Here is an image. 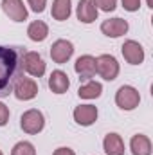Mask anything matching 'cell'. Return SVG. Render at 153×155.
<instances>
[{
  "mask_svg": "<svg viewBox=\"0 0 153 155\" xmlns=\"http://www.w3.org/2000/svg\"><path fill=\"white\" fill-rule=\"evenodd\" d=\"M97 119V108L94 105H79L74 110V121L81 126H90Z\"/></svg>",
  "mask_w": 153,
  "mask_h": 155,
  "instance_id": "4fadbf2b",
  "label": "cell"
},
{
  "mask_svg": "<svg viewBox=\"0 0 153 155\" xmlns=\"http://www.w3.org/2000/svg\"><path fill=\"white\" fill-rule=\"evenodd\" d=\"M29 2V5H31V9L34 11V13H43L45 11V5H47V0H27Z\"/></svg>",
  "mask_w": 153,
  "mask_h": 155,
  "instance_id": "603a6c76",
  "label": "cell"
},
{
  "mask_svg": "<svg viewBox=\"0 0 153 155\" xmlns=\"http://www.w3.org/2000/svg\"><path fill=\"white\" fill-rule=\"evenodd\" d=\"M24 71L29 72L34 78H41L45 74V61H43V58L34 51L25 52L24 54Z\"/></svg>",
  "mask_w": 153,
  "mask_h": 155,
  "instance_id": "ba28073f",
  "label": "cell"
},
{
  "mask_svg": "<svg viewBox=\"0 0 153 155\" xmlns=\"http://www.w3.org/2000/svg\"><path fill=\"white\" fill-rule=\"evenodd\" d=\"M27 36L33 40V41H43V40L49 36V27L45 22L41 20H36L33 24H29L27 27Z\"/></svg>",
  "mask_w": 153,
  "mask_h": 155,
  "instance_id": "d6986e66",
  "label": "cell"
},
{
  "mask_svg": "<svg viewBox=\"0 0 153 155\" xmlns=\"http://www.w3.org/2000/svg\"><path fill=\"white\" fill-rule=\"evenodd\" d=\"M72 13V5H70V0H54L52 2V9H50V15L54 20L58 22H63L70 16Z\"/></svg>",
  "mask_w": 153,
  "mask_h": 155,
  "instance_id": "e0dca14e",
  "label": "cell"
},
{
  "mask_svg": "<svg viewBox=\"0 0 153 155\" xmlns=\"http://www.w3.org/2000/svg\"><path fill=\"white\" fill-rule=\"evenodd\" d=\"M13 92H15L16 99H20V101H29V99H34V97H36V94H38V85H36L34 79L22 76L16 81Z\"/></svg>",
  "mask_w": 153,
  "mask_h": 155,
  "instance_id": "8992f818",
  "label": "cell"
},
{
  "mask_svg": "<svg viewBox=\"0 0 153 155\" xmlns=\"http://www.w3.org/2000/svg\"><path fill=\"white\" fill-rule=\"evenodd\" d=\"M148 7H153V0H148Z\"/></svg>",
  "mask_w": 153,
  "mask_h": 155,
  "instance_id": "484cf974",
  "label": "cell"
},
{
  "mask_svg": "<svg viewBox=\"0 0 153 155\" xmlns=\"http://www.w3.org/2000/svg\"><path fill=\"white\" fill-rule=\"evenodd\" d=\"M101 33L108 38H119L128 33V22L122 18H108L101 24Z\"/></svg>",
  "mask_w": 153,
  "mask_h": 155,
  "instance_id": "9c48e42d",
  "label": "cell"
},
{
  "mask_svg": "<svg viewBox=\"0 0 153 155\" xmlns=\"http://www.w3.org/2000/svg\"><path fill=\"white\" fill-rule=\"evenodd\" d=\"M103 148H105V153L106 155H124V143L121 139L119 134H108L103 141Z\"/></svg>",
  "mask_w": 153,
  "mask_h": 155,
  "instance_id": "9a60e30c",
  "label": "cell"
},
{
  "mask_svg": "<svg viewBox=\"0 0 153 155\" xmlns=\"http://www.w3.org/2000/svg\"><path fill=\"white\" fill-rule=\"evenodd\" d=\"M74 71L77 72L79 79H90L96 76V58L90 54L79 56L74 63Z\"/></svg>",
  "mask_w": 153,
  "mask_h": 155,
  "instance_id": "8fae6325",
  "label": "cell"
},
{
  "mask_svg": "<svg viewBox=\"0 0 153 155\" xmlns=\"http://www.w3.org/2000/svg\"><path fill=\"white\" fill-rule=\"evenodd\" d=\"M77 20L83 24H92L97 20V5L94 0H79L77 4Z\"/></svg>",
  "mask_w": 153,
  "mask_h": 155,
  "instance_id": "7c38bea8",
  "label": "cell"
},
{
  "mask_svg": "<svg viewBox=\"0 0 153 155\" xmlns=\"http://www.w3.org/2000/svg\"><path fill=\"white\" fill-rule=\"evenodd\" d=\"M101 92H103V85H101V83H97V81L88 79L85 85H81V87H79L77 96H79L81 99H96V97H99V96H101Z\"/></svg>",
  "mask_w": 153,
  "mask_h": 155,
  "instance_id": "ac0fdd59",
  "label": "cell"
},
{
  "mask_svg": "<svg viewBox=\"0 0 153 155\" xmlns=\"http://www.w3.org/2000/svg\"><path fill=\"white\" fill-rule=\"evenodd\" d=\"M2 9L13 22L27 20V9L22 0H2Z\"/></svg>",
  "mask_w": 153,
  "mask_h": 155,
  "instance_id": "30bf717a",
  "label": "cell"
},
{
  "mask_svg": "<svg viewBox=\"0 0 153 155\" xmlns=\"http://www.w3.org/2000/svg\"><path fill=\"white\" fill-rule=\"evenodd\" d=\"M20 126H22V130L25 134L36 135V134H40L43 130V126H45V117H43V114L40 110L31 108V110H27V112L22 114V117H20Z\"/></svg>",
  "mask_w": 153,
  "mask_h": 155,
  "instance_id": "3957f363",
  "label": "cell"
},
{
  "mask_svg": "<svg viewBox=\"0 0 153 155\" xmlns=\"http://www.w3.org/2000/svg\"><path fill=\"white\" fill-rule=\"evenodd\" d=\"M94 2H96V5L101 11H106V13L114 11L115 7H117V0H94Z\"/></svg>",
  "mask_w": 153,
  "mask_h": 155,
  "instance_id": "44dd1931",
  "label": "cell"
},
{
  "mask_svg": "<svg viewBox=\"0 0 153 155\" xmlns=\"http://www.w3.org/2000/svg\"><path fill=\"white\" fill-rule=\"evenodd\" d=\"M24 54L22 45H0V97H7L24 76Z\"/></svg>",
  "mask_w": 153,
  "mask_h": 155,
  "instance_id": "6da1fadb",
  "label": "cell"
},
{
  "mask_svg": "<svg viewBox=\"0 0 153 155\" xmlns=\"http://www.w3.org/2000/svg\"><path fill=\"white\" fill-rule=\"evenodd\" d=\"M72 54H74V45L69 40H56L50 47V58H52L54 63L63 65L70 60Z\"/></svg>",
  "mask_w": 153,
  "mask_h": 155,
  "instance_id": "5b68a950",
  "label": "cell"
},
{
  "mask_svg": "<svg viewBox=\"0 0 153 155\" xmlns=\"http://www.w3.org/2000/svg\"><path fill=\"white\" fill-rule=\"evenodd\" d=\"M70 87V79L63 71H54L49 78V88L54 94H65Z\"/></svg>",
  "mask_w": 153,
  "mask_h": 155,
  "instance_id": "5bb4252c",
  "label": "cell"
},
{
  "mask_svg": "<svg viewBox=\"0 0 153 155\" xmlns=\"http://www.w3.org/2000/svg\"><path fill=\"white\" fill-rule=\"evenodd\" d=\"M11 155H36V150L29 141H20L13 146Z\"/></svg>",
  "mask_w": 153,
  "mask_h": 155,
  "instance_id": "ffe728a7",
  "label": "cell"
},
{
  "mask_svg": "<svg viewBox=\"0 0 153 155\" xmlns=\"http://www.w3.org/2000/svg\"><path fill=\"white\" fill-rule=\"evenodd\" d=\"M0 155H4V153H2V152H0Z\"/></svg>",
  "mask_w": 153,
  "mask_h": 155,
  "instance_id": "4316f807",
  "label": "cell"
},
{
  "mask_svg": "<svg viewBox=\"0 0 153 155\" xmlns=\"http://www.w3.org/2000/svg\"><path fill=\"white\" fill-rule=\"evenodd\" d=\"M130 150L133 155H151V141L146 135L137 134L130 141Z\"/></svg>",
  "mask_w": 153,
  "mask_h": 155,
  "instance_id": "2e32d148",
  "label": "cell"
},
{
  "mask_svg": "<svg viewBox=\"0 0 153 155\" xmlns=\"http://www.w3.org/2000/svg\"><path fill=\"white\" fill-rule=\"evenodd\" d=\"M52 155H76L74 153V150L72 148H67V146H61V148H58V150H54V153Z\"/></svg>",
  "mask_w": 153,
  "mask_h": 155,
  "instance_id": "d4e9b609",
  "label": "cell"
},
{
  "mask_svg": "<svg viewBox=\"0 0 153 155\" xmlns=\"http://www.w3.org/2000/svg\"><path fill=\"white\" fill-rule=\"evenodd\" d=\"M96 72L106 81H114L119 76V63L112 54H101L96 58Z\"/></svg>",
  "mask_w": 153,
  "mask_h": 155,
  "instance_id": "277c9868",
  "label": "cell"
},
{
  "mask_svg": "<svg viewBox=\"0 0 153 155\" xmlns=\"http://www.w3.org/2000/svg\"><path fill=\"white\" fill-rule=\"evenodd\" d=\"M121 52L124 56V60L130 63V65H141L144 61V49L139 41L135 40H128L122 43L121 47Z\"/></svg>",
  "mask_w": 153,
  "mask_h": 155,
  "instance_id": "52a82bcc",
  "label": "cell"
},
{
  "mask_svg": "<svg viewBox=\"0 0 153 155\" xmlns=\"http://www.w3.org/2000/svg\"><path fill=\"white\" fill-rule=\"evenodd\" d=\"M115 103L121 110H133L141 103V94L137 88H133L130 85H122V87H119V90L115 94Z\"/></svg>",
  "mask_w": 153,
  "mask_h": 155,
  "instance_id": "7a4b0ae2",
  "label": "cell"
},
{
  "mask_svg": "<svg viewBox=\"0 0 153 155\" xmlns=\"http://www.w3.org/2000/svg\"><path fill=\"white\" fill-rule=\"evenodd\" d=\"M7 121H9V108L4 103H0V126H5Z\"/></svg>",
  "mask_w": 153,
  "mask_h": 155,
  "instance_id": "cb8c5ba5",
  "label": "cell"
},
{
  "mask_svg": "<svg viewBox=\"0 0 153 155\" xmlns=\"http://www.w3.org/2000/svg\"><path fill=\"white\" fill-rule=\"evenodd\" d=\"M121 2H122V7L130 13H135L141 7V0H121Z\"/></svg>",
  "mask_w": 153,
  "mask_h": 155,
  "instance_id": "7402d4cb",
  "label": "cell"
}]
</instances>
